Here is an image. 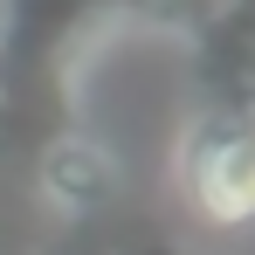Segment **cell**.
Masks as SVG:
<instances>
[{
  "label": "cell",
  "mask_w": 255,
  "mask_h": 255,
  "mask_svg": "<svg viewBox=\"0 0 255 255\" xmlns=\"http://www.w3.org/2000/svg\"><path fill=\"white\" fill-rule=\"evenodd\" d=\"M118 193H125V172H118V159H111L97 138H83V131H62V138L42 152V200H48L55 214L90 221V214H104V207H111Z\"/></svg>",
  "instance_id": "cell-2"
},
{
  "label": "cell",
  "mask_w": 255,
  "mask_h": 255,
  "mask_svg": "<svg viewBox=\"0 0 255 255\" xmlns=\"http://www.w3.org/2000/svg\"><path fill=\"white\" fill-rule=\"evenodd\" d=\"M186 200L207 228H249L255 221V118H228V125L193 131Z\"/></svg>",
  "instance_id": "cell-1"
}]
</instances>
